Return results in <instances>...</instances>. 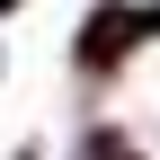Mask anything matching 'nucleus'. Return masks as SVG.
<instances>
[{"mask_svg":"<svg viewBox=\"0 0 160 160\" xmlns=\"http://www.w3.org/2000/svg\"><path fill=\"white\" fill-rule=\"evenodd\" d=\"M71 160H151V151H133V133H125V125H89V133L71 142Z\"/></svg>","mask_w":160,"mask_h":160,"instance_id":"nucleus-2","label":"nucleus"},{"mask_svg":"<svg viewBox=\"0 0 160 160\" xmlns=\"http://www.w3.org/2000/svg\"><path fill=\"white\" fill-rule=\"evenodd\" d=\"M142 9H116V0H98V9H89V27H80L71 36V62L80 71H89V80H107V71H125L133 62V45H142Z\"/></svg>","mask_w":160,"mask_h":160,"instance_id":"nucleus-1","label":"nucleus"},{"mask_svg":"<svg viewBox=\"0 0 160 160\" xmlns=\"http://www.w3.org/2000/svg\"><path fill=\"white\" fill-rule=\"evenodd\" d=\"M9 9H18V0H0V18H9Z\"/></svg>","mask_w":160,"mask_h":160,"instance_id":"nucleus-3","label":"nucleus"}]
</instances>
